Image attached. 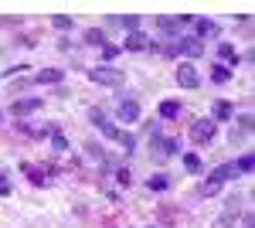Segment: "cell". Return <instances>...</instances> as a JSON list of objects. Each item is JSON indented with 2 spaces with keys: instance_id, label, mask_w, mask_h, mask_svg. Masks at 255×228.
Listing matches in <instances>:
<instances>
[{
  "instance_id": "1",
  "label": "cell",
  "mask_w": 255,
  "mask_h": 228,
  "mask_svg": "<svg viewBox=\"0 0 255 228\" xmlns=\"http://www.w3.org/2000/svg\"><path fill=\"white\" fill-rule=\"evenodd\" d=\"M89 78L92 82H102V85H119L123 82V72L109 68V65H99V68H89Z\"/></svg>"
},
{
  "instance_id": "2",
  "label": "cell",
  "mask_w": 255,
  "mask_h": 228,
  "mask_svg": "<svg viewBox=\"0 0 255 228\" xmlns=\"http://www.w3.org/2000/svg\"><path fill=\"white\" fill-rule=\"evenodd\" d=\"M177 85H184V89H197V85H201V75H197V68L191 61H180V68H177Z\"/></svg>"
},
{
  "instance_id": "3",
  "label": "cell",
  "mask_w": 255,
  "mask_h": 228,
  "mask_svg": "<svg viewBox=\"0 0 255 228\" xmlns=\"http://www.w3.org/2000/svg\"><path fill=\"white\" fill-rule=\"evenodd\" d=\"M191 140L194 143H211L215 140V119H197L191 126Z\"/></svg>"
},
{
  "instance_id": "4",
  "label": "cell",
  "mask_w": 255,
  "mask_h": 228,
  "mask_svg": "<svg viewBox=\"0 0 255 228\" xmlns=\"http://www.w3.org/2000/svg\"><path fill=\"white\" fill-rule=\"evenodd\" d=\"M150 143H153L157 157H174L177 153V140H167V136H160L157 130H153V136H150Z\"/></svg>"
},
{
  "instance_id": "5",
  "label": "cell",
  "mask_w": 255,
  "mask_h": 228,
  "mask_svg": "<svg viewBox=\"0 0 255 228\" xmlns=\"http://www.w3.org/2000/svg\"><path fill=\"white\" fill-rule=\"evenodd\" d=\"M177 55L201 58V55H204V44H201L197 38H180V41H177Z\"/></svg>"
},
{
  "instance_id": "6",
  "label": "cell",
  "mask_w": 255,
  "mask_h": 228,
  "mask_svg": "<svg viewBox=\"0 0 255 228\" xmlns=\"http://www.w3.org/2000/svg\"><path fill=\"white\" fill-rule=\"evenodd\" d=\"M238 215H242V201H238V198H228V205H225V215H221V222H218V225H221V228H232Z\"/></svg>"
},
{
  "instance_id": "7",
  "label": "cell",
  "mask_w": 255,
  "mask_h": 228,
  "mask_svg": "<svg viewBox=\"0 0 255 228\" xmlns=\"http://www.w3.org/2000/svg\"><path fill=\"white\" fill-rule=\"evenodd\" d=\"M41 109V99H14V106H10V113L14 116H31Z\"/></svg>"
},
{
  "instance_id": "8",
  "label": "cell",
  "mask_w": 255,
  "mask_h": 228,
  "mask_svg": "<svg viewBox=\"0 0 255 228\" xmlns=\"http://www.w3.org/2000/svg\"><path fill=\"white\" fill-rule=\"evenodd\" d=\"M119 119H123V123H136L139 119V106L133 99H123V102H119Z\"/></svg>"
},
{
  "instance_id": "9",
  "label": "cell",
  "mask_w": 255,
  "mask_h": 228,
  "mask_svg": "<svg viewBox=\"0 0 255 228\" xmlns=\"http://www.w3.org/2000/svg\"><path fill=\"white\" fill-rule=\"evenodd\" d=\"M61 78H65L61 68H41L38 75H34V82H41V85H58Z\"/></svg>"
},
{
  "instance_id": "10",
  "label": "cell",
  "mask_w": 255,
  "mask_h": 228,
  "mask_svg": "<svg viewBox=\"0 0 255 228\" xmlns=\"http://www.w3.org/2000/svg\"><path fill=\"white\" fill-rule=\"evenodd\" d=\"M146 34H143V31H129V34H126V48H129V51H143V48H146Z\"/></svg>"
},
{
  "instance_id": "11",
  "label": "cell",
  "mask_w": 255,
  "mask_h": 228,
  "mask_svg": "<svg viewBox=\"0 0 255 228\" xmlns=\"http://www.w3.org/2000/svg\"><path fill=\"white\" fill-rule=\"evenodd\" d=\"M194 27H197V41H201V38H215V34H218V24H215V20H204V17H201V20H194Z\"/></svg>"
},
{
  "instance_id": "12",
  "label": "cell",
  "mask_w": 255,
  "mask_h": 228,
  "mask_svg": "<svg viewBox=\"0 0 255 228\" xmlns=\"http://www.w3.org/2000/svg\"><path fill=\"white\" fill-rule=\"evenodd\" d=\"M218 55L225 58V61H232V65H238V51H235V44H228V41H225V44H218Z\"/></svg>"
},
{
  "instance_id": "13",
  "label": "cell",
  "mask_w": 255,
  "mask_h": 228,
  "mask_svg": "<svg viewBox=\"0 0 255 228\" xmlns=\"http://www.w3.org/2000/svg\"><path fill=\"white\" fill-rule=\"evenodd\" d=\"M146 188L150 191H167L170 188V177H167V174H153V177L146 181Z\"/></svg>"
},
{
  "instance_id": "14",
  "label": "cell",
  "mask_w": 255,
  "mask_h": 228,
  "mask_svg": "<svg viewBox=\"0 0 255 228\" xmlns=\"http://www.w3.org/2000/svg\"><path fill=\"white\" fill-rule=\"evenodd\" d=\"M24 174H31L34 184H44V181H48V171H44V167H34V164H24Z\"/></svg>"
},
{
  "instance_id": "15",
  "label": "cell",
  "mask_w": 255,
  "mask_h": 228,
  "mask_svg": "<svg viewBox=\"0 0 255 228\" xmlns=\"http://www.w3.org/2000/svg\"><path fill=\"white\" fill-rule=\"evenodd\" d=\"M160 116H163V119H177V116H180V102H174V99L163 102V106H160Z\"/></svg>"
},
{
  "instance_id": "16",
  "label": "cell",
  "mask_w": 255,
  "mask_h": 228,
  "mask_svg": "<svg viewBox=\"0 0 255 228\" xmlns=\"http://www.w3.org/2000/svg\"><path fill=\"white\" fill-rule=\"evenodd\" d=\"M252 164H255L252 153H242V157L235 160V171H238V174H252Z\"/></svg>"
},
{
  "instance_id": "17",
  "label": "cell",
  "mask_w": 255,
  "mask_h": 228,
  "mask_svg": "<svg viewBox=\"0 0 255 228\" xmlns=\"http://www.w3.org/2000/svg\"><path fill=\"white\" fill-rule=\"evenodd\" d=\"M85 44H99V48H102V44H106V34H102L99 27H89V31H85Z\"/></svg>"
},
{
  "instance_id": "18",
  "label": "cell",
  "mask_w": 255,
  "mask_h": 228,
  "mask_svg": "<svg viewBox=\"0 0 255 228\" xmlns=\"http://www.w3.org/2000/svg\"><path fill=\"white\" fill-rule=\"evenodd\" d=\"M235 109H232V102H215V119H232Z\"/></svg>"
},
{
  "instance_id": "19",
  "label": "cell",
  "mask_w": 255,
  "mask_h": 228,
  "mask_svg": "<svg viewBox=\"0 0 255 228\" xmlns=\"http://www.w3.org/2000/svg\"><path fill=\"white\" fill-rule=\"evenodd\" d=\"M116 140L123 143V150H126V153H129V150H136V136H133V133H123V130H119Z\"/></svg>"
},
{
  "instance_id": "20",
  "label": "cell",
  "mask_w": 255,
  "mask_h": 228,
  "mask_svg": "<svg viewBox=\"0 0 255 228\" xmlns=\"http://www.w3.org/2000/svg\"><path fill=\"white\" fill-rule=\"evenodd\" d=\"M184 167L191 174H201V157H197V153H187V157H184Z\"/></svg>"
},
{
  "instance_id": "21",
  "label": "cell",
  "mask_w": 255,
  "mask_h": 228,
  "mask_svg": "<svg viewBox=\"0 0 255 228\" xmlns=\"http://www.w3.org/2000/svg\"><path fill=\"white\" fill-rule=\"evenodd\" d=\"M211 78H215L218 85H225V82H228V78H232V72H228V68H225V65H215V72H211Z\"/></svg>"
},
{
  "instance_id": "22",
  "label": "cell",
  "mask_w": 255,
  "mask_h": 228,
  "mask_svg": "<svg viewBox=\"0 0 255 228\" xmlns=\"http://www.w3.org/2000/svg\"><path fill=\"white\" fill-rule=\"evenodd\" d=\"M51 147H55V150L61 153V150H68V140H65V136H61L58 130H51Z\"/></svg>"
},
{
  "instance_id": "23",
  "label": "cell",
  "mask_w": 255,
  "mask_h": 228,
  "mask_svg": "<svg viewBox=\"0 0 255 228\" xmlns=\"http://www.w3.org/2000/svg\"><path fill=\"white\" fill-rule=\"evenodd\" d=\"M55 27H58V31H68V27H72V17H65V14H55Z\"/></svg>"
},
{
  "instance_id": "24",
  "label": "cell",
  "mask_w": 255,
  "mask_h": 228,
  "mask_svg": "<svg viewBox=\"0 0 255 228\" xmlns=\"http://www.w3.org/2000/svg\"><path fill=\"white\" fill-rule=\"evenodd\" d=\"M123 27L136 31V27H139V14H126V17H123Z\"/></svg>"
},
{
  "instance_id": "25",
  "label": "cell",
  "mask_w": 255,
  "mask_h": 228,
  "mask_svg": "<svg viewBox=\"0 0 255 228\" xmlns=\"http://www.w3.org/2000/svg\"><path fill=\"white\" fill-rule=\"evenodd\" d=\"M116 55H119V48H116V44H102V58H106V61H113Z\"/></svg>"
},
{
  "instance_id": "26",
  "label": "cell",
  "mask_w": 255,
  "mask_h": 228,
  "mask_svg": "<svg viewBox=\"0 0 255 228\" xmlns=\"http://www.w3.org/2000/svg\"><path fill=\"white\" fill-rule=\"evenodd\" d=\"M99 130H102V133H106V136H113V140H116V133H119L116 126H113V123H106V119L99 123Z\"/></svg>"
},
{
  "instance_id": "27",
  "label": "cell",
  "mask_w": 255,
  "mask_h": 228,
  "mask_svg": "<svg viewBox=\"0 0 255 228\" xmlns=\"http://www.w3.org/2000/svg\"><path fill=\"white\" fill-rule=\"evenodd\" d=\"M116 181H119V184H126V188H129V181H133V177H129V171H119V174H116Z\"/></svg>"
},
{
  "instance_id": "28",
  "label": "cell",
  "mask_w": 255,
  "mask_h": 228,
  "mask_svg": "<svg viewBox=\"0 0 255 228\" xmlns=\"http://www.w3.org/2000/svg\"><path fill=\"white\" fill-rule=\"evenodd\" d=\"M0 194H10V181H3V171H0Z\"/></svg>"
},
{
  "instance_id": "29",
  "label": "cell",
  "mask_w": 255,
  "mask_h": 228,
  "mask_svg": "<svg viewBox=\"0 0 255 228\" xmlns=\"http://www.w3.org/2000/svg\"><path fill=\"white\" fill-rule=\"evenodd\" d=\"M242 228H252V215H245V222H242Z\"/></svg>"
},
{
  "instance_id": "30",
  "label": "cell",
  "mask_w": 255,
  "mask_h": 228,
  "mask_svg": "<svg viewBox=\"0 0 255 228\" xmlns=\"http://www.w3.org/2000/svg\"><path fill=\"white\" fill-rule=\"evenodd\" d=\"M150 228H153V225H150Z\"/></svg>"
}]
</instances>
